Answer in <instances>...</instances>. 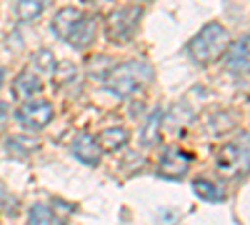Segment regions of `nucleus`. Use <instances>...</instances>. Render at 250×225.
Masks as SVG:
<instances>
[{"mask_svg": "<svg viewBox=\"0 0 250 225\" xmlns=\"http://www.w3.org/2000/svg\"><path fill=\"white\" fill-rule=\"evenodd\" d=\"M228 45H230V35L220 23H208L195 33V38L188 43V53L198 65H210L220 55H225Z\"/></svg>", "mask_w": 250, "mask_h": 225, "instance_id": "1", "label": "nucleus"}, {"mask_svg": "<svg viewBox=\"0 0 250 225\" xmlns=\"http://www.w3.org/2000/svg\"><path fill=\"white\" fill-rule=\"evenodd\" d=\"M153 80V70L148 63H140V60H130V63L115 65L108 78H105V88L118 95V98H130L133 93H138L143 85H148Z\"/></svg>", "mask_w": 250, "mask_h": 225, "instance_id": "2", "label": "nucleus"}, {"mask_svg": "<svg viewBox=\"0 0 250 225\" xmlns=\"http://www.w3.org/2000/svg\"><path fill=\"white\" fill-rule=\"evenodd\" d=\"M140 18H143L140 5H123L110 10V15L105 18V35L110 38V43H128L138 33Z\"/></svg>", "mask_w": 250, "mask_h": 225, "instance_id": "3", "label": "nucleus"}, {"mask_svg": "<svg viewBox=\"0 0 250 225\" xmlns=\"http://www.w3.org/2000/svg\"><path fill=\"white\" fill-rule=\"evenodd\" d=\"M215 165H218V173H223L228 178L245 173L250 168V148L240 145V143H228V145H223L218 150Z\"/></svg>", "mask_w": 250, "mask_h": 225, "instance_id": "4", "label": "nucleus"}, {"mask_svg": "<svg viewBox=\"0 0 250 225\" xmlns=\"http://www.w3.org/2000/svg\"><path fill=\"white\" fill-rule=\"evenodd\" d=\"M15 118H18L20 125L28 128V130H43L53 120V105L48 100L33 98V100H25V103L15 110Z\"/></svg>", "mask_w": 250, "mask_h": 225, "instance_id": "5", "label": "nucleus"}, {"mask_svg": "<svg viewBox=\"0 0 250 225\" xmlns=\"http://www.w3.org/2000/svg\"><path fill=\"white\" fill-rule=\"evenodd\" d=\"M190 165H193L190 153H185L180 148H168L158 163V173L168 180H180V178H185L188 170H190Z\"/></svg>", "mask_w": 250, "mask_h": 225, "instance_id": "6", "label": "nucleus"}, {"mask_svg": "<svg viewBox=\"0 0 250 225\" xmlns=\"http://www.w3.org/2000/svg\"><path fill=\"white\" fill-rule=\"evenodd\" d=\"M225 68L233 75H250V33L228 45L225 50Z\"/></svg>", "mask_w": 250, "mask_h": 225, "instance_id": "7", "label": "nucleus"}, {"mask_svg": "<svg viewBox=\"0 0 250 225\" xmlns=\"http://www.w3.org/2000/svg\"><path fill=\"white\" fill-rule=\"evenodd\" d=\"M95 35H98V20L90 18V15H83V18H80V23L73 28V33L68 35L65 43H70L75 50H85V48L93 45Z\"/></svg>", "mask_w": 250, "mask_h": 225, "instance_id": "8", "label": "nucleus"}, {"mask_svg": "<svg viewBox=\"0 0 250 225\" xmlns=\"http://www.w3.org/2000/svg\"><path fill=\"white\" fill-rule=\"evenodd\" d=\"M73 155L80 160V163H85V165L95 168L98 163H100V145H98V138L88 135V133H80L73 143Z\"/></svg>", "mask_w": 250, "mask_h": 225, "instance_id": "9", "label": "nucleus"}, {"mask_svg": "<svg viewBox=\"0 0 250 225\" xmlns=\"http://www.w3.org/2000/svg\"><path fill=\"white\" fill-rule=\"evenodd\" d=\"M85 15L80 8H60L53 18V30L60 40H68V35L73 33V28L80 23V18Z\"/></svg>", "mask_w": 250, "mask_h": 225, "instance_id": "10", "label": "nucleus"}, {"mask_svg": "<svg viewBox=\"0 0 250 225\" xmlns=\"http://www.w3.org/2000/svg\"><path fill=\"white\" fill-rule=\"evenodd\" d=\"M40 90H43V80H40L38 75L33 73H20L15 80H13V95L18 100H33L40 95Z\"/></svg>", "mask_w": 250, "mask_h": 225, "instance_id": "11", "label": "nucleus"}, {"mask_svg": "<svg viewBox=\"0 0 250 225\" xmlns=\"http://www.w3.org/2000/svg\"><path fill=\"white\" fill-rule=\"evenodd\" d=\"M128 138H130V133L125 128H105V130H100V135H98V145H100V150L118 153L120 148L128 145Z\"/></svg>", "mask_w": 250, "mask_h": 225, "instance_id": "12", "label": "nucleus"}, {"mask_svg": "<svg viewBox=\"0 0 250 225\" xmlns=\"http://www.w3.org/2000/svg\"><path fill=\"white\" fill-rule=\"evenodd\" d=\"M5 150L13 158H28L30 153L38 150V140L35 138H25V135H13L5 140Z\"/></svg>", "mask_w": 250, "mask_h": 225, "instance_id": "13", "label": "nucleus"}, {"mask_svg": "<svg viewBox=\"0 0 250 225\" xmlns=\"http://www.w3.org/2000/svg\"><path fill=\"white\" fill-rule=\"evenodd\" d=\"M48 5H50V0H18L15 3V15L23 20V23H30V20H35Z\"/></svg>", "mask_w": 250, "mask_h": 225, "instance_id": "14", "label": "nucleus"}, {"mask_svg": "<svg viewBox=\"0 0 250 225\" xmlns=\"http://www.w3.org/2000/svg\"><path fill=\"white\" fill-rule=\"evenodd\" d=\"M193 193L200 198V200H208V203H220L225 200V193L220 190V185H215L213 180H208V178H198L193 183Z\"/></svg>", "mask_w": 250, "mask_h": 225, "instance_id": "15", "label": "nucleus"}, {"mask_svg": "<svg viewBox=\"0 0 250 225\" xmlns=\"http://www.w3.org/2000/svg\"><path fill=\"white\" fill-rule=\"evenodd\" d=\"M160 123H163V113L160 110L150 113L148 123H145V128L140 133V140H143L145 148H153V145H158V143H160Z\"/></svg>", "mask_w": 250, "mask_h": 225, "instance_id": "16", "label": "nucleus"}, {"mask_svg": "<svg viewBox=\"0 0 250 225\" xmlns=\"http://www.w3.org/2000/svg\"><path fill=\"white\" fill-rule=\"evenodd\" d=\"M30 65H33V68H35L38 73H53L58 63H55V58H53V53L43 48V50H38V53L33 55V60H30Z\"/></svg>", "mask_w": 250, "mask_h": 225, "instance_id": "17", "label": "nucleus"}, {"mask_svg": "<svg viewBox=\"0 0 250 225\" xmlns=\"http://www.w3.org/2000/svg\"><path fill=\"white\" fill-rule=\"evenodd\" d=\"M25 225H53V213L48 205H33L30 208V215H28V223Z\"/></svg>", "mask_w": 250, "mask_h": 225, "instance_id": "18", "label": "nucleus"}, {"mask_svg": "<svg viewBox=\"0 0 250 225\" xmlns=\"http://www.w3.org/2000/svg\"><path fill=\"white\" fill-rule=\"evenodd\" d=\"M55 83L58 85H65L68 80H73L75 78V65L73 63H60V65H55Z\"/></svg>", "mask_w": 250, "mask_h": 225, "instance_id": "19", "label": "nucleus"}, {"mask_svg": "<svg viewBox=\"0 0 250 225\" xmlns=\"http://www.w3.org/2000/svg\"><path fill=\"white\" fill-rule=\"evenodd\" d=\"M5 118H8V110H5V105H3V103H0V125L5 123Z\"/></svg>", "mask_w": 250, "mask_h": 225, "instance_id": "20", "label": "nucleus"}, {"mask_svg": "<svg viewBox=\"0 0 250 225\" xmlns=\"http://www.w3.org/2000/svg\"><path fill=\"white\" fill-rule=\"evenodd\" d=\"M3 78H5V70H3V68H0V85H3Z\"/></svg>", "mask_w": 250, "mask_h": 225, "instance_id": "21", "label": "nucleus"}, {"mask_svg": "<svg viewBox=\"0 0 250 225\" xmlns=\"http://www.w3.org/2000/svg\"><path fill=\"white\" fill-rule=\"evenodd\" d=\"M135 3H148V0H135Z\"/></svg>", "mask_w": 250, "mask_h": 225, "instance_id": "22", "label": "nucleus"}]
</instances>
